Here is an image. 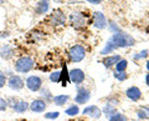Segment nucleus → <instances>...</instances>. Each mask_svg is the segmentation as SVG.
<instances>
[{"label": "nucleus", "mask_w": 149, "mask_h": 121, "mask_svg": "<svg viewBox=\"0 0 149 121\" xmlns=\"http://www.w3.org/2000/svg\"><path fill=\"white\" fill-rule=\"evenodd\" d=\"M108 43L113 46V49H117V48H128V46H133L136 44V41H134V39L130 35L125 34V32H122V31H118L108 40Z\"/></svg>", "instance_id": "nucleus-1"}, {"label": "nucleus", "mask_w": 149, "mask_h": 121, "mask_svg": "<svg viewBox=\"0 0 149 121\" xmlns=\"http://www.w3.org/2000/svg\"><path fill=\"white\" fill-rule=\"evenodd\" d=\"M32 68H34V60L29 56H22L15 63V70L21 74L29 72Z\"/></svg>", "instance_id": "nucleus-2"}, {"label": "nucleus", "mask_w": 149, "mask_h": 121, "mask_svg": "<svg viewBox=\"0 0 149 121\" xmlns=\"http://www.w3.org/2000/svg\"><path fill=\"white\" fill-rule=\"evenodd\" d=\"M68 55H70L71 61L80 63L86 56V50H85V48H83L82 45H74V46H72V48L70 49Z\"/></svg>", "instance_id": "nucleus-3"}, {"label": "nucleus", "mask_w": 149, "mask_h": 121, "mask_svg": "<svg viewBox=\"0 0 149 121\" xmlns=\"http://www.w3.org/2000/svg\"><path fill=\"white\" fill-rule=\"evenodd\" d=\"M41 85H42V80H41V77L36 76V75H32V76H29L26 79V86L27 89L32 92H36L40 90Z\"/></svg>", "instance_id": "nucleus-4"}, {"label": "nucleus", "mask_w": 149, "mask_h": 121, "mask_svg": "<svg viewBox=\"0 0 149 121\" xmlns=\"http://www.w3.org/2000/svg\"><path fill=\"white\" fill-rule=\"evenodd\" d=\"M68 77L73 84L80 85V84H82L83 80H85V72H83L81 69H73V70L70 71Z\"/></svg>", "instance_id": "nucleus-5"}, {"label": "nucleus", "mask_w": 149, "mask_h": 121, "mask_svg": "<svg viewBox=\"0 0 149 121\" xmlns=\"http://www.w3.org/2000/svg\"><path fill=\"white\" fill-rule=\"evenodd\" d=\"M8 85H9V87H10L11 90L19 91V90H21L22 87H24L25 82H24V80H22V79H21L20 76H17V75H13V76L8 80Z\"/></svg>", "instance_id": "nucleus-6"}, {"label": "nucleus", "mask_w": 149, "mask_h": 121, "mask_svg": "<svg viewBox=\"0 0 149 121\" xmlns=\"http://www.w3.org/2000/svg\"><path fill=\"white\" fill-rule=\"evenodd\" d=\"M93 25H95V27H97V29H104V27L107 26V19L104 16V14H102L101 11H97L95 13V15H93Z\"/></svg>", "instance_id": "nucleus-7"}, {"label": "nucleus", "mask_w": 149, "mask_h": 121, "mask_svg": "<svg viewBox=\"0 0 149 121\" xmlns=\"http://www.w3.org/2000/svg\"><path fill=\"white\" fill-rule=\"evenodd\" d=\"M70 21L72 23V25L74 27H80V26H83L86 24V19L83 18V15L80 13V11H74L71 14L70 16Z\"/></svg>", "instance_id": "nucleus-8"}, {"label": "nucleus", "mask_w": 149, "mask_h": 121, "mask_svg": "<svg viewBox=\"0 0 149 121\" xmlns=\"http://www.w3.org/2000/svg\"><path fill=\"white\" fill-rule=\"evenodd\" d=\"M90 97H91V92L87 89H78L77 95L74 97V101H76L77 104H86V102L90 100Z\"/></svg>", "instance_id": "nucleus-9"}, {"label": "nucleus", "mask_w": 149, "mask_h": 121, "mask_svg": "<svg viewBox=\"0 0 149 121\" xmlns=\"http://www.w3.org/2000/svg\"><path fill=\"white\" fill-rule=\"evenodd\" d=\"M125 95H127V97L129 100L138 101L142 97V91L139 90V87L132 86V87H129V89H127V91H125Z\"/></svg>", "instance_id": "nucleus-10"}, {"label": "nucleus", "mask_w": 149, "mask_h": 121, "mask_svg": "<svg viewBox=\"0 0 149 121\" xmlns=\"http://www.w3.org/2000/svg\"><path fill=\"white\" fill-rule=\"evenodd\" d=\"M82 113L85 115L91 116V117H93V119H100L101 115H102V111L97 108V106H95V105L87 106V108H85V110H83Z\"/></svg>", "instance_id": "nucleus-11"}, {"label": "nucleus", "mask_w": 149, "mask_h": 121, "mask_svg": "<svg viewBox=\"0 0 149 121\" xmlns=\"http://www.w3.org/2000/svg\"><path fill=\"white\" fill-rule=\"evenodd\" d=\"M46 109V102L44 100H34L30 104V110L34 111V113H42V111H45Z\"/></svg>", "instance_id": "nucleus-12"}, {"label": "nucleus", "mask_w": 149, "mask_h": 121, "mask_svg": "<svg viewBox=\"0 0 149 121\" xmlns=\"http://www.w3.org/2000/svg\"><path fill=\"white\" fill-rule=\"evenodd\" d=\"M49 8H50V1L49 0H40V1H37V4H36L35 11H36V14L41 15V14H45L46 11H47Z\"/></svg>", "instance_id": "nucleus-13"}, {"label": "nucleus", "mask_w": 149, "mask_h": 121, "mask_svg": "<svg viewBox=\"0 0 149 121\" xmlns=\"http://www.w3.org/2000/svg\"><path fill=\"white\" fill-rule=\"evenodd\" d=\"M120 59H122V58H120L119 55H112V56L104 58L103 60H102V64H103L106 68H111V66H113V65L117 64Z\"/></svg>", "instance_id": "nucleus-14"}, {"label": "nucleus", "mask_w": 149, "mask_h": 121, "mask_svg": "<svg viewBox=\"0 0 149 121\" xmlns=\"http://www.w3.org/2000/svg\"><path fill=\"white\" fill-rule=\"evenodd\" d=\"M51 21H52V24H55V25H61V24H65L66 16H65L60 10H57L52 16H51Z\"/></svg>", "instance_id": "nucleus-15"}, {"label": "nucleus", "mask_w": 149, "mask_h": 121, "mask_svg": "<svg viewBox=\"0 0 149 121\" xmlns=\"http://www.w3.org/2000/svg\"><path fill=\"white\" fill-rule=\"evenodd\" d=\"M70 100V96L68 95H58V96H55L52 99V102L56 106H63L65 104H67Z\"/></svg>", "instance_id": "nucleus-16"}, {"label": "nucleus", "mask_w": 149, "mask_h": 121, "mask_svg": "<svg viewBox=\"0 0 149 121\" xmlns=\"http://www.w3.org/2000/svg\"><path fill=\"white\" fill-rule=\"evenodd\" d=\"M114 105H117V104H113L112 101H108V102L106 104V106H104L103 113H104V115H106L108 119L111 117L112 115L116 114V108H114Z\"/></svg>", "instance_id": "nucleus-17"}, {"label": "nucleus", "mask_w": 149, "mask_h": 121, "mask_svg": "<svg viewBox=\"0 0 149 121\" xmlns=\"http://www.w3.org/2000/svg\"><path fill=\"white\" fill-rule=\"evenodd\" d=\"M137 115L141 120H148L149 119V106H142L137 111Z\"/></svg>", "instance_id": "nucleus-18"}, {"label": "nucleus", "mask_w": 149, "mask_h": 121, "mask_svg": "<svg viewBox=\"0 0 149 121\" xmlns=\"http://www.w3.org/2000/svg\"><path fill=\"white\" fill-rule=\"evenodd\" d=\"M27 108H30L29 106V104H27L26 101H22V100H19V102H17V105L15 106V110L16 113H25V111L27 110Z\"/></svg>", "instance_id": "nucleus-19"}, {"label": "nucleus", "mask_w": 149, "mask_h": 121, "mask_svg": "<svg viewBox=\"0 0 149 121\" xmlns=\"http://www.w3.org/2000/svg\"><path fill=\"white\" fill-rule=\"evenodd\" d=\"M128 66V61L125 59H120L119 61L116 64V71H125Z\"/></svg>", "instance_id": "nucleus-20"}, {"label": "nucleus", "mask_w": 149, "mask_h": 121, "mask_svg": "<svg viewBox=\"0 0 149 121\" xmlns=\"http://www.w3.org/2000/svg\"><path fill=\"white\" fill-rule=\"evenodd\" d=\"M68 116H76L78 113H80V109H78L77 105H71L68 109H66V111H65Z\"/></svg>", "instance_id": "nucleus-21"}, {"label": "nucleus", "mask_w": 149, "mask_h": 121, "mask_svg": "<svg viewBox=\"0 0 149 121\" xmlns=\"http://www.w3.org/2000/svg\"><path fill=\"white\" fill-rule=\"evenodd\" d=\"M109 121H127V116H124L120 113H116L109 117Z\"/></svg>", "instance_id": "nucleus-22"}, {"label": "nucleus", "mask_w": 149, "mask_h": 121, "mask_svg": "<svg viewBox=\"0 0 149 121\" xmlns=\"http://www.w3.org/2000/svg\"><path fill=\"white\" fill-rule=\"evenodd\" d=\"M113 76L117 79L118 81H124L125 79L128 77V75H127V72H125V71H114Z\"/></svg>", "instance_id": "nucleus-23"}, {"label": "nucleus", "mask_w": 149, "mask_h": 121, "mask_svg": "<svg viewBox=\"0 0 149 121\" xmlns=\"http://www.w3.org/2000/svg\"><path fill=\"white\" fill-rule=\"evenodd\" d=\"M50 80L52 82H60L61 81V71H54L50 75Z\"/></svg>", "instance_id": "nucleus-24"}, {"label": "nucleus", "mask_w": 149, "mask_h": 121, "mask_svg": "<svg viewBox=\"0 0 149 121\" xmlns=\"http://www.w3.org/2000/svg\"><path fill=\"white\" fill-rule=\"evenodd\" d=\"M13 55V51H11V49L9 48V46H5V48L3 49V53H1V56L4 58V59H9Z\"/></svg>", "instance_id": "nucleus-25"}, {"label": "nucleus", "mask_w": 149, "mask_h": 121, "mask_svg": "<svg viewBox=\"0 0 149 121\" xmlns=\"http://www.w3.org/2000/svg\"><path fill=\"white\" fill-rule=\"evenodd\" d=\"M17 102H19V99H15V97H10L8 101V106H10V108L14 110L15 109V106L17 105Z\"/></svg>", "instance_id": "nucleus-26"}, {"label": "nucleus", "mask_w": 149, "mask_h": 121, "mask_svg": "<svg viewBox=\"0 0 149 121\" xmlns=\"http://www.w3.org/2000/svg\"><path fill=\"white\" fill-rule=\"evenodd\" d=\"M58 115H60V113H57V111H54V113H47V114H45V117L46 119H57L58 117Z\"/></svg>", "instance_id": "nucleus-27"}, {"label": "nucleus", "mask_w": 149, "mask_h": 121, "mask_svg": "<svg viewBox=\"0 0 149 121\" xmlns=\"http://www.w3.org/2000/svg\"><path fill=\"white\" fill-rule=\"evenodd\" d=\"M5 82H6V75L3 71H0V87L5 86Z\"/></svg>", "instance_id": "nucleus-28"}, {"label": "nucleus", "mask_w": 149, "mask_h": 121, "mask_svg": "<svg viewBox=\"0 0 149 121\" xmlns=\"http://www.w3.org/2000/svg\"><path fill=\"white\" fill-rule=\"evenodd\" d=\"M148 56V50H143L141 54H137L134 55V59L138 60V59H142V58H147Z\"/></svg>", "instance_id": "nucleus-29"}, {"label": "nucleus", "mask_w": 149, "mask_h": 121, "mask_svg": "<svg viewBox=\"0 0 149 121\" xmlns=\"http://www.w3.org/2000/svg\"><path fill=\"white\" fill-rule=\"evenodd\" d=\"M6 108H8V101L4 99H0V111H5Z\"/></svg>", "instance_id": "nucleus-30"}, {"label": "nucleus", "mask_w": 149, "mask_h": 121, "mask_svg": "<svg viewBox=\"0 0 149 121\" xmlns=\"http://www.w3.org/2000/svg\"><path fill=\"white\" fill-rule=\"evenodd\" d=\"M45 92H41V95H42L44 97H46V99H50L51 97V94H50V91L49 90H44Z\"/></svg>", "instance_id": "nucleus-31"}, {"label": "nucleus", "mask_w": 149, "mask_h": 121, "mask_svg": "<svg viewBox=\"0 0 149 121\" xmlns=\"http://www.w3.org/2000/svg\"><path fill=\"white\" fill-rule=\"evenodd\" d=\"M88 3H91V4H100L102 0H87Z\"/></svg>", "instance_id": "nucleus-32"}, {"label": "nucleus", "mask_w": 149, "mask_h": 121, "mask_svg": "<svg viewBox=\"0 0 149 121\" xmlns=\"http://www.w3.org/2000/svg\"><path fill=\"white\" fill-rule=\"evenodd\" d=\"M146 82H147V85L149 86V72L147 74V76H146Z\"/></svg>", "instance_id": "nucleus-33"}, {"label": "nucleus", "mask_w": 149, "mask_h": 121, "mask_svg": "<svg viewBox=\"0 0 149 121\" xmlns=\"http://www.w3.org/2000/svg\"><path fill=\"white\" fill-rule=\"evenodd\" d=\"M146 68H147V70L149 71V60H148V61H147V65H146Z\"/></svg>", "instance_id": "nucleus-34"}]
</instances>
